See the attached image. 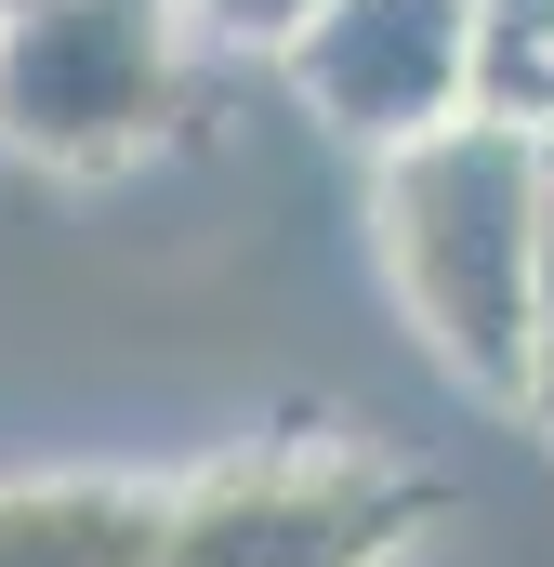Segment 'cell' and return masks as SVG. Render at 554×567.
Listing matches in <instances>:
<instances>
[{
    "label": "cell",
    "instance_id": "6da1fadb",
    "mask_svg": "<svg viewBox=\"0 0 554 567\" xmlns=\"http://www.w3.org/2000/svg\"><path fill=\"white\" fill-rule=\"evenodd\" d=\"M370 251L383 290L422 330V357L462 396H529V330L554 278V145L502 120H449V133L370 158Z\"/></svg>",
    "mask_w": 554,
    "mask_h": 567
},
{
    "label": "cell",
    "instance_id": "7a4b0ae2",
    "mask_svg": "<svg viewBox=\"0 0 554 567\" xmlns=\"http://www.w3.org/2000/svg\"><path fill=\"white\" fill-rule=\"evenodd\" d=\"M435 515H449V488L410 475L397 449L290 435V449H225V462L172 475L145 567H410Z\"/></svg>",
    "mask_w": 554,
    "mask_h": 567
},
{
    "label": "cell",
    "instance_id": "3957f363",
    "mask_svg": "<svg viewBox=\"0 0 554 567\" xmlns=\"http://www.w3.org/2000/svg\"><path fill=\"white\" fill-rule=\"evenodd\" d=\"M185 120L172 0H0V145L40 172H133Z\"/></svg>",
    "mask_w": 554,
    "mask_h": 567
},
{
    "label": "cell",
    "instance_id": "277c9868",
    "mask_svg": "<svg viewBox=\"0 0 554 567\" xmlns=\"http://www.w3.org/2000/svg\"><path fill=\"white\" fill-rule=\"evenodd\" d=\"M290 93L370 158L475 120V0H330L290 53Z\"/></svg>",
    "mask_w": 554,
    "mask_h": 567
},
{
    "label": "cell",
    "instance_id": "5b68a950",
    "mask_svg": "<svg viewBox=\"0 0 554 567\" xmlns=\"http://www.w3.org/2000/svg\"><path fill=\"white\" fill-rule=\"evenodd\" d=\"M172 475H0V567H145Z\"/></svg>",
    "mask_w": 554,
    "mask_h": 567
},
{
    "label": "cell",
    "instance_id": "8992f818",
    "mask_svg": "<svg viewBox=\"0 0 554 567\" xmlns=\"http://www.w3.org/2000/svg\"><path fill=\"white\" fill-rule=\"evenodd\" d=\"M475 120L554 145V0H475Z\"/></svg>",
    "mask_w": 554,
    "mask_h": 567
},
{
    "label": "cell",
    "instance_id": "52a82bcc",
    "mask_svg": "<svg viewBox=\"0 0 554 567\" xmlns=\"http://www.w3.org/2000/svg\"><path fill=\"white\" fill-rule=\"evenodd\" d=\"M172 13H185V40H225V53H277L290 66L330 0H172Z\"/></svg>",
    "mask_w": 554,
    "mask_h": 567
},
{
    "label": "cell",
    "instance_id": "ba28073f",
    "mask_svg": "<svg viewBox=\"0 0 554 567\" xmlns=\"http://www.w3.org/2000/svg\"><path fill=\"white\" fill-rule=\"evenodd\" d=\"M515 410L554 435V278H542V330H529V396H515Z\"/></svg>",
    "mask_w": 554,
    "mask_h": 567
}]
</instances>
